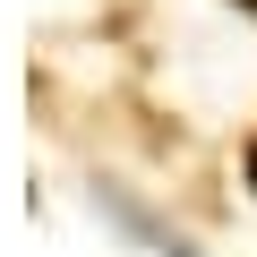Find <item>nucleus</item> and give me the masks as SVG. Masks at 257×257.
I'll return each instance as SVG.
<instances>
[{
	"label": "nucleus",
	"instance_id": "f257e3e1",
	"mask_svg": "<svg viewBox=\"0 0 257 257\" xmlns=\"http://www.w3.org/2000/svg\"><path fill=\"white\" fill-rule=\"evenodd\" d=\"M248 9H257V0H248Z\"/></svg>",
	"mask_w": 257,
	"mask_h": 257
}]
</instances>
